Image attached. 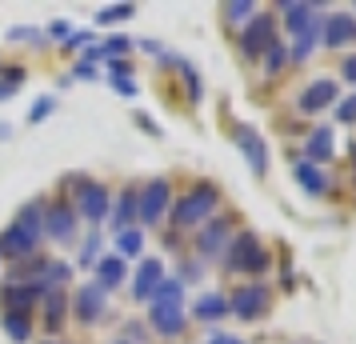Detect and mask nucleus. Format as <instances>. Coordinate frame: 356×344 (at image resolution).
Listing matches in <instances>:
<instances>
[{
    "label": "nucleus",
    "instance_id": "1",
    "mask_svg": "<svg viewBox=\"0 0 356 344\" xmlns=\"http://www.w3.org/2000/svg\"><path fill=\"white\" fill-rule=\"evenodd\" d=\"M40 229H44L40 204H29V208L4 229V236H0V252H4V256H29V252L36 248V240H40Z\"/></svg>",
    "mask_w": 356,
    "mask_h": 344
},
{
    "label": "nucleus",
    "instance_id": "2",
    "mask_svg": "<svg viewBox=\"0 0 356 344\" xmlns=\"http://www.w3.org/2000/svg\"><path fill=\"white\" fill-rule=\"evenodd\" d=\"M156 304H152V328L164 336H177L184 328V304H180V280H161L156 284Z\"/></svg>",
    "mask_w": 356,
    "mask_h": 344
},
{
    "label": "nucleus",
    "instance_id": "3",
    "mask_svg": "<svg viewBox=\"0 0 356 344\" xmlns=\"http://www.w3.org/2000/svg\"><path fill=\"white\" fill-rule=\"evenodd\" d=\"M228 268L232 272H268V252L260 248V240L252 236V232H241L236 240H232V248H228Z\"/></svg>",
    "mask_w": 356,
    "mask_h": 344
},
{
    "label": "nucleus",
    "instance_id": "4",
    "mask_svg": "<svg viewBox=\"0 0 356 344\" xmlns=\"http://www.w3.org/2000/svg\"><path fill=\"white\" fill-rule=\"evenodd\" d=\"M212 208H216V188L204 184V188H196V193H188V197L180 200L177 213H172V220H177L180 229H188V224H200Z\"/></svg>",
    "mask_w": 356,
    "mask_h": 344
},
{
    "label": "nucleus",
    "instance_id": "5",
    "mask_svg": "<svg viewBox=\"0 0 356 344\" xmlns=\"http://www.w3.org/2000/svg\"><path fill=\"white\" fill-rule=\"evenodd\" d=\"M264 309H268V288H264V284H244V288H236L232 300H228V312H236L244 320H257Z\"/></svg>",
    "mask_w": 356,
    "mask_h": 344
},
{
    "label": "nucleus",
    "instance_id": "6",
    "mask_svg": "<svg viewBox=\"0 0 356 344\" xmlns=\"http://www.w3.org/2000/svg\"><path fill=\"white\" fill-rule=\"evenodd\" d=\"M76 208H81L84 220H104V213H108V193H104V184L76 181Z\"/></svg>",
    "mask_w": 356,
    "mask_h": 344
},
{
    "label": "nucleus",
    "instance_id": "7",
    "mask_svg": "<svg viewBox=\"0 0 356 344\" xmlns=\"http://www.w3.org/2000/svg\"><path fill=\"white\" fill-rule=\"evenodd\" d=\"M321 40L328 44V49L353 44L356 40V17H348V13H332V17L321 24Z\"/></svg>",
    "mask_w": 356,
    "mask_h": 344
},
{
    "label": "nucleus",
    "instance_id": "8",
    "mask_svg": "<svg viewBox=\"0 0 356 344\" xmlns=\"http://www.w3.org/2000/svg\"><path fill=\"white\" fill-rule=\"evenodd\" d=\"M168 208V181H152L145 184V193H140V220L145 224H156Z\"/></svg>",
    "mask_w": 356,
    "mask_h": 344
},
{
    "label": "nucleus",
    "instance_id": "9",
    "mask_svg": "<svg viewBox=\"0 0 356 344\" xmlns=\"http://www.w3.org/2000/svg\"><path fill=\"white\" fill-rule=\"evenodd\" d=\"M44 229H49L52 240L72 245V236H76V213H72V208H49V216H44Z\"/></svg>",
    "mask_w": 356,
    "mask_h": 344
},
{
    "label": "nucleus",
    "instance_id": "10",
    "mask_svg": "<svg viewBox=\"0 0 356 344\" xmlns=\"http://www.w3.org/2000/svg\"><path fill=\"white\" fill-rule=\"evenodd\" d=\"M337 100V84L332 81H312L300 92V113H321V108H328Z\"/></svg>",
    "mask_w": 356,
    "mask_h": 344
},
{
    "label": "nucleus",
    "instance_id": "11",
    "mask_svg": "<svg viewBox=\"0 0 356 344\" xmlns=\"http://www.w3.org/2000/svg\"><path fill=\"white\" fill-rule=\"evenodd\" d=\"M268 44H273V20H268V17H257L252 24H248V33L241 36V49L248 52V56H260Z\"/></svg>",
    "mask_w": 356,
    "mask_h": 344
},
{
    "label": "nucleus",
    "instance_id": "12",
    "mask_svg": "<svg viewBox=\"0 0 356 344\" xmlns=\"http://www.w3.org/2000/svg\"><path fill=\"white\" fill-rule=\"evenodd\" d=\"M236 140H241V152L248 156V164L257 168V172H264L268 168V152H264V145H260V136L252 129H236Z\"/></svg>",
    "mask_w": 356,
    "mask_h": 344
},
{
    "label": "nucleus",
    "instance_id": "13",
    "mask_svg": "<svg viewBox=\"0 0 356 344\" xmlns=\"http://www.w3.org/2000/svg\"><path fill=\"white\" fill-rule=\"evenodd\" d=\"M284 13H289V28L296 33V40L316 33V8L312 4H284Z\"/></svg>",
    "mask_w": 356,
    "mask_h": 344
},
{
    "label": "nucleus",
    "instance_id": "14",
    "mask_svg": "<svg viewBox=\"0 0 356 344\" xmlns=\"http://www.w3.org/2000/svg\"><path fill=\"white\" fill-rule=\"evenodd\" d=\"M76 312H81L84 320H97L100 312H104V288L100 284H84L81 293H76Z\"/></svg>",
    "mask_w": 356,
    "mask_h": 344
},
{
    "label": "nucleus",
    "instance_id": "15",
    "mask_svg": "<svg viewBox=\"0 0 356 344\" xmlns=\"http://www.w3.org/2000/svg\"><path fill=\"white\" fill-rule=\"evenodd\" d=\"M156 284H161V261H145V264H140V272H136L132 296H136V300H145V296L156 293Z\"/></svg>",
    "mask_w": 356,
    "mask_h": 344
},
{
    "label": "nucleus",
    "instance_id": "16",
    "mask_svg": "<svg viewBox=\"0 0 356 344\" xmlns=\"http://www.w3.org/2000/svg\"><path fill=\"white\" fill-rule=\"evenodd\" d=\"M4 300L13 304L8 312H29L36 300H40V284H13V288L4 293Z\"/></svg>",
    "mask_w": 356,
    "mask_h": 344
},
{
    "label": "nucleus",
    "instance_id": "17",
    "mask_svg": "<svg viewBox=\"0 0 356 344\" xmlns=\"http://www.w3.org/2000/svg\"><path fill=\"white\" fill-rule=\"evenodd\" d=\"M225 236H228V220H212L209 229L200 232V240H196V245H200V252H204V256H212L216 248L225 245Z\"/></svg>",
    "mask_w": 356,
    "mask_h": 344
},
{
    "label": "nucleus",
    "instance_id": "18",
    "mask_svg": "<svg viewBox=\"0 0 356 344\" xmlns=\"http://www.w3.org/2000/svg\"><path fill=\"white\" fill-rule=\"evenodd\" d=\"M120 280H124V264L116 261V256H108V261L97 264V284L104 288V293H108V288H116Z\"/></svg>",
    "mask_w": 356,
    "mask_h": 344
},
{
    "label": "nucleus",
    "instance_id": "19",
    "mask_svg": "<svg viewBox=\"0 0 356 344\" xmlns=\"http://www.w3.org/2000/svg\"><path fill=\"white\" fill-rule=\"evenodd\" d=\"M4 332H8L13 341H29V332H33L29 312H4Z\"/></svg>",
    "mask_w": 356,
    "mask_h": 344
},
{
    "label": "nucleus",
    "instance_id": "20",
    "mask_svg": "<svg viewBox=\"0 0 356 344\" xmlns=\"http://www.w3.org/2000/svg\"><path fill=\"white\" fill-rule=\"evenodd\" d=\"M308 156H312V161L332 156V132H328V129H316V132H312V140H308Z\"/></svg>",
    "mask_w": 356,
    "mask_h": 344
},
{
    "label": "nucleus",
    "instance_id": "21",
    "mask_svg": "<svg viewBox=\"0 0 356 344\" xmlns=\"http://www.w3.org/2000/svg\"><path fill=\"white\" fill-rule=\"evenodd\" d=\"M225 312H228V300H225V296H204V300L196 304V316H200V320H220Z\"/></svg>",
    "mask_w": 356,
    "mask_h": 344
},
{
    "label": "nucleus",
    "instance_id": "22",
    "mask_svg": "<svg viewBox=\"0 0 356 344\" xmlns=\"http://www.w3.org/2000/svg\"><path fill=\"white\" fill-rule=\"evenodd\" d=\"M296 181L305 184L308 193H324V177H321V172H316V168H312L308 161L296 164Z\"/></svg>",
    "mask_w": 356,
    "mask_h": 344
},
{
    "label": "nucleus",
    "instance_id": "23",
    "mask_svg": "<svg viewBox=\"0 0 356 344\" xmlns=\"http://www.w3.org/2000/svg\"><path fill=\"white\" fill-rule=\"evenodd\" d=\"M124 17H136V8L132 4H113V8H100L97 13V24H116V20Z\"/></svg>",
    "mask_w": 356,
    "mask_h": 344
},
{
    "label": "nucleus",
    "instance_id": "24",
    "mask_svg": "<svg viewBox=\"0 0 356 344\" xmlns=\"http://www.w3.org/2000/svg\"><path fill=\"white\" fill-rule=\"evenodd\" d=\"M124 52H129V40H124V36H113V40H104L100 49H92L88 56H124Z\"/></svg>",
    "mask_w": 356,
    "mask_h": 344
},
{
    "label": "nucleus",
    "instance_id": "25",
    "mask_svg": "<svg viewBox=\"0 0 356 344\" xmlns=\"http://www.w3.org/2000/svg\"><path fill=\"white\" fill-rule=\"evenodd\" d=\"M20 84H24V68H8V76L0 81V100H4V97H13V92H17Z\"/></svg>",
    "mask_w": 356,
    "mask_h": 344
},
{
    "label": "nucleus",
    "instance_id": "26",
    "mask_svg": "<svg viewBox=\"0 0 356 344\" xmlns=\"http://www.w3.org/2000/svg\"><path fill=\"white\" fill-rule=\"evenodd\" d=\"M140 245H145V236H140L136 229L120 232V252H129V256H132V252H140Z\"/></svg>",
    "mask_w": 356,
    "mask_h": 344
},
{
    "label": "nucleus",
    "instance_id": "27",
    "mask_svg": "<svg viewBox=\"0 0 356 344\" xmlns=\"http://www.w3.org/2000/svg\"><path fill=\"white\" fill-rule=\"evenodd\" d=\"M132 204H136V193H132V188H129V193L120 197V208H116V213H113V220H116V224H124V220H129V216H132Z\"/></svg>",
    "mask_w": 356,
    "mask_h": 344
},
{
    "label": "nucleus",
    "instance_id": "28",
    "mask_svg": "<svg viewBox=\"0 0 356 344\" xmlns=\"http://www.w3.org/2000/svg\"><path fill=\"white\" fill-rule=\"evenodd\" d=\"M225 13H228V20H244L252 13V4L248 0H236V4H225Z\"/></svg>",
    "mask_w": 356,
    "mask_h": 344
},
{
    "label": "nucleus",
    "instance_id": "29",
    "mask_svg": "<svg viewBox=\"0 0 356 344\" xmlns=\"http://www.w3.org/2000/svg\"><path fill=\"white\" fill-rule=\"evenodd\" d=\"M280 65H284V44H276L273 40V44H268V72H276Z\"/></svg>",
    "mask_w": 356,
    "mask_h": 344
},
{
    "label": "nucleus",
    "instance_id": "30",
    "mask_svg": "<svg viewBox=\"0 0 356 344\" xmlns=\"http://www.w3.org/2000/svg\"><path fill=\"white\" fill-rule=\"evenodd\" d=\"M60 312H65V300H60V296H49V325L60 320Z\"/></svg>",
    "mask_w": 356,
    "mask_h": 344
},
{
    "label": "nucleus",
    "instance_id": "31",
    "mask_svg": "<svg viewBox=\"0 0 356 344\" xmlns=\"http://www.w3.org/2000/svg\"><path fill=\"white\" fill-rule=\"evenodd\" d=\"M337 116H340V120H356V97L344 100V104L337 108Z\"/></svg>",
    "mask_w": 356,
    "mask_h": 344
},
{
    "label": "nucleus",
    "instance_id": "32",
    "mask_svg": "<svg viewBox=\"0 0 356 344\" xmlns=\"http://www.w3.org/2000/svg\"><path fill=\"white\" fill-rule=\"evenodd\" d=\"M65 277H68V268H65V264H49V284H60Z\"/></svg>",
    "mask_w": 356,
    "mask_h": 344
},
{
    "label": "nucleus",
    "instance_id": "33",
    "mask_svg": "<svg viewBox=\"0 0 356 344\" xmlns=\"http://www.w3.org/2000/svg\"><path fill=\"white\" fill-rule=\"evenodd\" d=\"M49 108H52V100H36V104H33V120H44Z\"/></svg>",
    "mask_w": 356,
    "mask_h": 344
},
{
    "label": "nucleus",
    "instance_id": "34",
    "mask_svg": "<svg viewBox=\"0 0 356 344\" xmlns=\"http://www.w3.org/2000/svg\"><path fill=\"white\" fill-rule=\"evenodd\" d=\"M344 81L356 84V56H348V60H344Z\"/></svg>",
    "mask_w": 356,
    "mask_h": 344
},
{
    "label": "nucleus",
    "instance_id": "35",
    "mask_svg": "<svg viewBox=\"0 0 356 344\" xmlns=\"http://www.w3.org/2000/svg\"><path fill=\"white\" fill-rule=\"evenodd\" d=\"M209 344H244V341H236V336H212Z\"/></svg>",
    "mask_w": 356,
    "mask_h": 344
},
{
    "label": "nucleus",
    "instance_id": "36",
    "mask_svg": "<svg viewBox=\"0 0 356 344\" xmlns=\"http://www.w3.org/2000/svg\"><path fill=\"white\" fill-rule=\"evenodd\" d=\"M116 344H129V341H116Z\"/></svg>",
    "mask_w": 356,
    "mask_h": 344
}]
</instances>
